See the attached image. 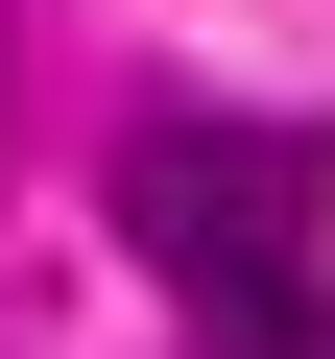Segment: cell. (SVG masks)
<instances>
[{"instance_id":"6da1fadb","label":"cell","mask_w":335,"mask_h":359,"mask_svg":"<svg viewBox=\"0 0 335 359\" xmlns=\"http://www.w3.org/2000/svg\"><path fill=\"white\" fill-rule=\"evenodd\" d=\"M311 216H335V144H311V120H144V144H120V240L192 287V311L311 287Z\"/></svg>"},{"instance_id":"7a4b0ae2","label":"cell","mask_w":335,"mask_h":359,"mask_svg":"<svg viewBox=\"0 0 335 359\" xmlns=\"http://www.w3.org/2000/svg\"><path fill=\"white\" fill-rule=\"evenodd\" d=\"M192 359H335V264H311V287H240V311H192Z\"/></svg>"}]
</instances>
